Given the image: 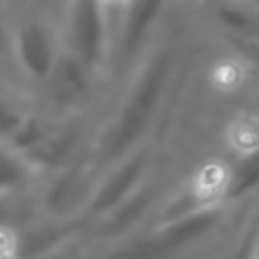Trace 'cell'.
I'll return each instance as SVG.
<instances>
[{
    "label": "cell",
    "mask_w": 259,
    "mask_h": 259,
    "mask_svg": "<svg viewBox=\"0 0 259 259\" xmlns=\"http://www.w3.org/2000/svg\"><path fill=\"white\" fill-rule=\"evenodd\" d=\"M180 77L178 42L156 36L123 77V87L109 101L95 132L89 160L99 172L146 144H162L176 111Z\"/></svg>",
    "instance_id": "6da1fadb"
},
{
    "label": "cell",
    "mask_w": 259,
    "mask_h": 259,
    "mask_svg": "<svg viewBox=\"0 0 259 259\" xmlns=\"http://www.w3.org/2000/svg\"><path fill=\"white\" fill-rule=\"evenodd\" d=\"M99 174L89 158L42 174L32 194L36 214L65 223H85Z\"/></svg>",
    "instance_id": "7a4b0ae2"
},
{
    "label": "cell",
    "mask_w": 259,
    "mask_h": 259,
    "mask_svg": "<svg viewBox=\"0 0 259 259\" xmlns=\"http://www.w3.org/2000/svg\"><path fill=\"white\" fill-rule=\"evenodd\" d=\"M166 164H170L166 146L160 142H152L130 152L109 168L101 170L85 223L95 221L105 212H109L111 208H115L136 190H140Z\"/></svg>",
    "instance_id": "3957f363"
},
{
    "label": "cell",
    "mask_w": 259,
    "mask_h": 259,
    "mask_svg": "<svg viewBox=\"0 0 259 259\" xmlns=\"http://www.w3.org/2000/svg\"><path fill=\"white\" fill-rule=\"evenodd\" d=\"M63 49L79 59L101 79L107 75L111 34L107 22L93 0H71L61 28Z\"/></svg>",
    "instance_id": "277c9868"
},
{
    "label": "cell",
    "mask_w": 259,
    "mask_h": 259,
    "mask_svg": "<svg viewBox=\"0 0 259 259\" xmlns=\"http://www.w3.org/2000/svg\"><path fill=\"white\" fill-rule=\"evenodd\" d=\"M168 0H132L121 24L115 32L107 73H121L123 77L144 55L148 45L158 36Z\"/></svg>",
    "instance_id": "5b68a950"
},
{
    "label": "cell",
    "mask_w": 259,
    "mask_h": 259,
    "mask_svg": "<svg viewBox=\"0 0 259 259\" xmlns=\"http://www.w3.org/2000/svg\"><path fill=\"white\" fill-rule=\"evenodd\" d=\"M221 146L225 148L229 160H241L259 154V109L237 107L233 109L221 130Z\"/></svg>",
    "instance_id": "8992f818"
},
{
    "label": "cell",
    "mask_w": 259,
    "mask_h": 259,
    "mask_svg": "<svg viewBox=\"0 0 259 259\" xmlns=\"http://www.w3.org/2000/svg\"><path fill=\"white\" fill-rule=\"evenodd\" d=\"M38 180L40 172L24 154L8 144H0V200L32 196Z\"/></svg>",
    "instance_id": "52a82bcc"
},
{
    "label": "cell",
    "mask_w": 259,
    "mask_h": 259,
    "mask_svg": "<svg viewBox=\"0 0 259 259\" xmlns=\"http://www.w3.org/2000/svg\"><path fill=\"white\" fill-rule=\"evenodd\" d=\"M32 109V93L14 77L0 75V144L14 140Z\"/></svg>",
    "instance_id": "ba28073f"
},
{
    "label": "cell",
    "mask_w": 259,
    "mask_h": 259,
    "mask_svg": "<svg viewBox=\"0 0 259 259\" xmlns=\"http://www.w3.org/2000/svg\"><path fill=\"white\" fill-rule=\"evenodd\" d=\"M259 249V198H255L237 221L217 259H257Z\"/></svg>",
    "instance_id": "9c48e42d"
},
{
    "label": "cell",
    "mask_w": 259,
    "mask_h": 259,
    "mask_svg": "<svg viewBox=\"0 0 259 259\" xmlns=\"http://www.w3.org/2000/svg\"><path fill=\"white\" fill-rule=\"evenodd\" d=\"M247 85V67L239 61L223 59L208 69V87L217 95H235Z\"/></svg>",
    "instance_id": "30bf717a"
},
{
    "label": "cell",
    "mask_w": 259,
    "mask_h": 259,
    "mask_svg": "<svg viewBox=\"0 0 259 259\" xmlns=\"http://www.w3.org/2000/svg\"><path fill=\"white\" fill-rule=\"evenodd\" d=\"M93 2L97 4V8L101 10V14L107 22V28H109V34H111V45H113L115 32H117V28L121 24V18H123L132 0H93Z\"/></svg>",
    "instance_id": "8fae6325"
},
{
    "label": "cell",
    "mask_w": 259,
    "mask_h": 259,
    "mask_svg": "<svg viewBox=\"0 0 259 259\" xmlns=\"http://www.w3.org/2000/svg\"><path fill=\"white\" fill-rule=\"evenodd\" d=\"M0 259H20L14 227L0 225Z\"/></svg>",
    "instance_id": "7c38bea8"
},
{
    "label": "cell",
    "mask_w": 259,
    "mask_h": 259,
    "mask_svg": "<svg viewBox=\"0 0 259 259\" xmlns=\"http://www.w3.org/2000/svg\"><path fill=\"white\" fill-rule=\"evenodd\" d=\"M237 2H241L243 6H247L251 12L259 14V0H237Z\"/></svg>",
    "instance_id": "4fadbf2b"
},
{
    "label": "cell",
    "mask_w": 259,
    "mask_h": 259,
    "mask_svg": "<svg viewBox=\"0 0 259 259\" xmlns=\"http://www.w3.org/2000/svg\"><path fill=\"white\" fill-rule=\"evenodd\" d=\"M221 249H223V247H221ZM221 249H219V251H221ZM219 251H217V253H212V255H206V257H196V259H217Z\"/></svg>",
    "instance_id": "5bb4252c"
},
{
    "label": "cell",
    "mask_w": 259,
    "mask_h": 259,
    "mask_svg": "<svg viewBox=\"0 0 259 259\" xmlns=\"http://www.w3.org/2000/svg\"><path fill=\"white\" fill-rule=\"evenodd\" d=\"M219 2H233V0H219Z\"/></svg>",
    "instance_id": "9a60e30c"
}]
</instances>
